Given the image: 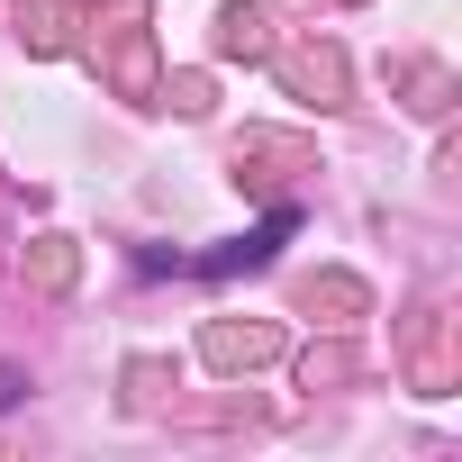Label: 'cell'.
Returning <instances> with one entry per match:
<instances>
[{
    "instance_id": "obj_3",
    "label": "cell",
    "mask_w": 462,
    "mask_h": 462,
    "mask_svg": "<svg viewBox=\"0 0 462 462\" xmlns=\"http://www.w3.org/2000/svg\"><path fill=\"white\" fill-rule=\"evenodd\" d=\"M263 46V19L254 10H226V55H254Z\"/></svg>"
},
{
    "instance_id": "obj_1",
    "label": "cell",
    "mask_w": 462,
    "mask_h": 462,
    "mask_svg": "<svg viewBox=\"0 0 462 462\" xmlns=\"http://www.w3.org/2000/svg\"><path fill=\"white\" fill-rule=\"evenodd\" d=\"M291 226H300V217H291V208H273V217L254 226V236H236V245H217V254H199L190 273H254V263H273V245L291 236Z\"/></svg>"
},
{
    "instance_id": "obj_2",
    "label": "cell",
    "mask_w": 462,
    "mask_h": 462,
    "mask_svg": "<svg viewBox=\"0 0 462 462\" xmlns=\"http://www.w3.org/2000/svg\"><path fill=\"white\" fill-rule=\"evenodd\" d=\"M282 336L273 327H208V363H226V372H236V363H263Z\"/></svg>"
},
{
    "instance_id": "obj_4",
    "label": "cell",
    "mask_w": 462,
    "mask_h": 462,
    "mask_svg": "<svg viewBox=\"0 0 462 462\" xmlns=\"http://www.w3.org/2000/svg\"><path fill=\"white\" fill-rule=\"evenodd\" d=\"M19 390H28V381H19V363H0V408H10Z\"/></svg>"
}]
</instances>
